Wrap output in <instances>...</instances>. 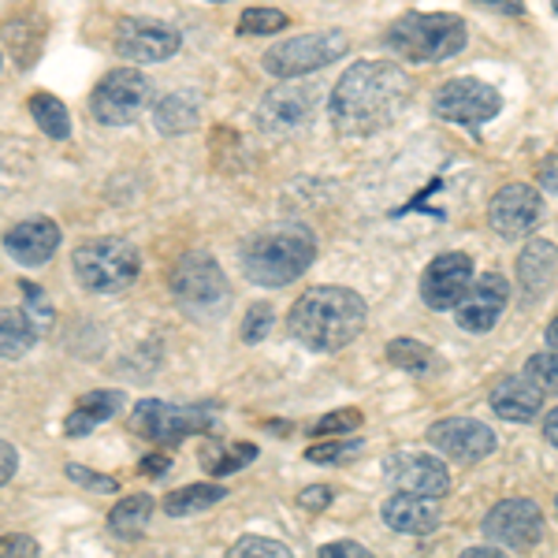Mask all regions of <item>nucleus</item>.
<instances>
[{
	"mask_svg": "<svg viewBox=\"0 0 558 558\" xmlns=\"http://www.w3.org/2000/svg\"><path fill=\"white\" fill-rule=\"evenodd\" d=\"M410 75L384 60H362L347 71L331 89V123L347 138H368V134L391 128L410 105Z\"/></svg>",
	"mask_w": 558,
	"mask_h": 558,
	"instance_id": "nucleus-1",
	"label": "nucleus"
},
{
	"mask_svg": "<svg viewBox=\"0 0 558 558\" xmlns=\"http://www.w3.org/2000/svg\"><path fill=\"white\" fill-rule=\"evenodd\" d=\"M287 328L302 347L317 350V354L343 350L365 328V299L350 287H313L291 305Z\"/></svg>",
	"mask_w": 558,
	"mask_h": 558,
	"instance_id": "nucleus-2",
	"label": "nucleus"
},
{
	"mask_svg": "<svg viewBox=\"0 0 558 558\" xmlns=\"http://www.w3.org/2000/svg\"><path fill=\"white\" fill-rule=\"evenodd\" d=\"M317 257V239L305 223H276V228L260 231L242 254L250 283L257 287H283L299 279Z\"/></svg>",
	"mask_w": 558,
	"mask_h": 558,
	"instance_id": "nucleus-3",
	"label": "nucleus"
},
{
	"mask_svg": "<svg viewBox=\"0 0 558 558\" xmlns=\"http://www.w3.org/2000/svg\"><path fill=\"white\" fill-rule=\"evenodd\" d=\"M465 41H470V26H465L462 15L451 12H410L402 20H395L384 34L387 49L399 52L402 60H413V64H432V60L454 57V52L465 49Z\"/></svg>",
	"mask_w": 558,
	"mask_h": 558,
	"instance_id": "nucleus-4",
	"label": "nucleus"
},
{
	"mask_svg": "<svg viewBox=\"0 0 558 558\" xmlns=\"http://www.w3.org/2000/svg\"><path fill=\"white\" fill-rule=\"evenodd\" d=\"M75 279L94 294H120L138 279L142 257L128 239H89L75 250Z\"/></svg>",
	"mask_w": 558,
	"mask_h": 558,
	"instance_id": "nucleus-5",
	"label": "nucleus"
},
{
	"mask_svg": "<svg viewBox=\"0 0 558 558\" xmlns=\"http://www.w3.org/2000/svg\"><path fill=\"white\" fill-rule=\"evenodd\" d=\"M172 294L191 317H220L231 302V287L223 279L220 265L209 254H186L172 272Z\"/></svg>",
	"mask_w": 558,
	"mask_h": 558,
	"instance_id": "nucleus-6",
	"label": "nucleus"
},
{
	"mask_svg": "<svg viewBox=\"0 0 558 558\" xmlns=\"http://www.w3.org/2000/svg\"><path fill=\"white\" fill-rule=\"evenodd\" d=\"M350 49L343 31H320V34H302L291 41H276L265 52V71L276 78H302L310 71H320L336 64L339 57Z\"/></svg>",
	"mask_w": 558,
	"mask_h": 558,
	"instance_id": "nucleus-7",
	"label": "nucleus"
},
{
	"mask_svg": "<svg viewBox=\"0 0 558 558\" xmlns=\"http://www.w3.org/2000/svg\"><path fill=\"white\" fill-rule=\"evenodd\" d=\"M153 101V86L142 71H108L89 94V112L105 128L134 123Z\"/></svg>",
	"mask_w": 558,
	"mask_h": 558,
	"instance_id": "nucleus-8",
	"label": "nucleus"
},
{
	"mask_svg": "<svg viewBox=\"0 0 558 558\" xmlns=\"http://www.w3.org/2000/svg\"><path fill=\"white\" fill-rule=\"evenodd\" d=\"M213 410L202 407H172V402L160 399H142L138 407L131 410L128 428L134 436L153 439V444H179L186 436H197V432H213Z\"/></svg>",
	"mask_w": 558,
	"mask_h": 558,
	"instance_id": "nucleus-9",
	"label": "nucleus"
},
{
	"mask_svg": "<svg viewBox=\"0 0 558 558\" xmlns=\"http://www.w3.org/2000/svg\"><path fill=\"white\" fill-rule=\"evenodd\" d=\"M502 108V94L481 78H454V83L436 89V105L432 112L447 123H462V128H481L499 116Z\"/></svg>",
	"mask_w": 558,
	"mask_h": 558,
	"instance_id": "nucleus-10",
	"label": "nucleus"
},
{
	"mask_svg": "<svg viewBox=\"0 0 558 558\" xmlns=\"http://www.w3.org/2000/svg\"><path fill=\"white\" fill-rule=\"evenodd\" d=\"M112 45L123 60L131 64H160V60L175 57L179 38L175 26L160 23V20H142V15H128V20L116 23V34H112Z\"/></svg>",
	"mask_w": 558,
	"mask_h": 558,
	"instance_id": "nucleus-11",
	"label": "nucleus"
},
{
	"mask_svg": "<svg viewBox=\"0 0 558 558\" xmlns=\"http://www.w3.org/2000/svg\"><path fill=\"white\" fill-rule=\"evenodd\" d=\"M484 536L499 547H510V551H529L544 536V514L529 499H507L484 518Z\"/></svg>",
	"mask_w": 558,
	"mask_h": 558,
	"instance_id": "nucleus-12",
	"label": "nucleus"
},
{
	"mask_svg": "<svg viewBox=\"0 0 558 558\" xmlns=\"http://www.w3.org/2000/svg\"><path fill=\"white\" fill-rule=\"evenodd\" d=\"M317 101H320V89L310 86V83H287V86H276L260 97L257 105V123L272 134H283V131H294L317 112Z\"/></svg>",
	"mask_w": 558,
	"mask_h": 558,
	"instance_id": "nucleus-13",
	"label": "nucleus"
},
{
	"mask_svg": "<svg viewBox=\"0 0 558 558\" xmlns=\"http://www.w3.org/2000/svg\"><path fill=\"white\" fill-rule=\"evenodd\" d=\"M473 287V260L465 254L436 257L421 276V299L428 310H458Z\"/></svg>",
	"mask_w": 558,
	"mask_h": 558,
	"instance_id": "nucleus-14",
	"label": "nucleus"
},
{
	"mask_svg": "<svg viewBox=\"0 0 558 558\" xmlns=\"http://www.w3.org/2000/svg\"><path fill=\"white\" fill-rule=\"evenodd\" d=\"M488 220L502 239H521L544 220V197L525 183H510L492 197Z\"/></svg>",
	"mask_w": 558,
	"mask_h": 558,
	"instance_id": "nucleus-15",
	"label": "nucleus"
},
{
	"mask_svg": "<svg viewBox=\"0 0 558 558\" xmlns=\"http://www.w3.org/2000/svg\"><path fill=\"white\" fill-rule=\"evenodd\" d=\"M384 476L407 495H425V499H444L451 492V473L439 458L428 454H391L384 465Z\"/></svg>",
	"mask_w": 558,
	"mask_h": 558,
	"instance_id": "nucleus-16",
	"label": "nucleus"
},
{
	"mask_svg": "<svg viewBox=\"0 0 558 558\" xmlns=\"http://www.w3.org/2000/svg\"><path fill=\"white\" fill-rule=\"evenodd\" d=\"M428 444L454 462H481L495 451V432L470 417H447L428 428Z\"/></svg>",
	"mask_w": 558,
	"mask_h": 558,
	"instance_id": "nucleus-17",
	"label": "nucleus"
},
{
	"mask_svg": "<svg viewBox=\"0 0 558 558\" xmlns=\"http://www.w3.org/2000/svg\"><path fill=\"white\" fill-rule=\"evenodd\" d=\"M507 302H510V283L499 272L473 279L470 294L458 305V324H462L465 331H488L499 324Z\"/></svg>",
	"mask_w": 558,
	"mask_h": 558,
	"instance_id": "nucleus-18",
	"label": "nucleus"
},
{
	"mask_svg": "<svg viewBox=\"0 0 558 558\" xmlns=\"http://www.w3.org/2000/svg\"><path fill=\"white\" fill-rule=\"evenodd\" d=\"M57 246H60V228L49 216H31V220L15 223L4 235V250L26 268L45 265V260L57 254Z\"/></svg>",
	"mask_w": 558,
	"mask_h": 558,
	"instance_id": "nucleus-19",
	"label": "nucleus"
},
{
	"mask_svg": "<svg viewBox=\"0 0 558 558\" xmlns=\"http://www.w3.org/2000/svg\"><path fill=\"white\" fill-rule=\"evenodd\" d=\"M439 502L436 499H425V495H407L399 492L395 499L384 502V525L391 533H402V536H428L439 529Z\"/></svg>",
	"mask_w": 558,
	"mask_h": 558,
	"instance_id": "nucleus-20",
	"label": "nucleus"
},
{
	"mask_svg": "<svg viewBox=\"0 0 558 558\" xmlns=\"http://www.w3.org/2000/svg\"><path fill=\"white\" fill-rule=\"evenodd\" d=\"M544 407V391L529 384V376H510L492 391V410L507 421H533Z\"/></svg>",
	"mask_w": 558,
	"mask_h": 558,
	"instance_id": "nucleus-21",
	"label": "nucleus"
},
{
	"mask_svg": "<svg viewBox=\"0 0 558 558\" xmlns=\"http://www.w3.org/2000/svg\"><path fill=\"white\" fill-rule=\"evenodd\" d=\"M123 407V395L120 391H89L78 399V407L68 413V421H64V436L68 439H83L89 436L101 421L108 417H116Z\"/></svg>",
	"mask_w": 558,
	"mask_h": 558,
	"instance_id": "nucleus-22",
	"label": "nucleus"
},
{
	"mask_svg": "<svg viewBox=\"0 0 558 558\" xmlns=\"http://www.w3.org/2000/svg\"><path fill=\"white\" fill-rule=\"evenodd\" d=\"M558 272V250L551 242L533 239L518 257V279L525 287V294H544L551 287V279Z\"/></svg>",
	"mask_w": 558,
	"mask_h": 558,
	"instance_id": "nucleus-23",
	"label": "nucleus"
},
{
	"mask_svg": "<svg viewBox=\"0 0 558 558\" xmlns=\"http://www.w3.org/2000/svg\"><path fill=\"white\" fill-rule=\"evenodd\" d=\"M153 120H157V131L165 134H191L202 123V97L191 94V89L160 97L157 108H153Z\"/></svg>",
	"mask_w": 558,
	"mask_h": 558,
	"instance_id": "nucleus-24",
	"label": "nucleus"
},
{
	"mask_svg": "<svg viewBox=\"0 0 558 558\" xmlns=\"http://www.w3.org/2000/svg\"><path fill=\"white\" fill-rule=\"evenodd\" d=\"M41 339L26 310H0V357H23Z\"/></svg>",
	"mask_w": 558,
	"mask_h": 558,
	"instance_id": "nucleus-25",
	"label": "nucleus"
},
{
	"mask_svg": "<svg viewBox=\"0 0 558 558\" xmlns=\"http://www.w3.org/2000/svg\"><path fill=\"white\" fill-rule=\"evenodd\" d=\"M149 514H153V495H128L112 507L108 514V529H112L120 539H138L146 533L149 525Z\"/></svg>",
	"mask_w": 558,
	"mask_h": 558,
	"instance_id": "nucleus-26",
	"label": "nucleus"
},
{
	"mask_svg": "<svg viewBox=\"0 0 558 558\" xmlns=\"http://www.w3.org/2000/svg\"><path fill=\"white\" fill-rule=\"evenodd\" d=\"M228 495V488H220V484H191V488H179L165 499V510L168 518H191L197 510H209L216 502Z\"/></svg>",
	"mask_w": 558,
	"mask_h": 558,
	"instance_id": "nucleus-27",
	"label": "nucleus"
},
{
	"mask_svg": "<svg viewBox=\"0 0 558 558\" xmlns=\"http://www.w3.org/2000/svg\"><path fill=\"white\" fill-rule=\"evenodd\" d=\"M387 362L395 368H407L413 376H425V373H436L439 368V357L432 354L425 343H417V339H391V347H387Z\"/></svg>",
	"mask_w": 558,
	"mask_h": 558,
	"instance_id": "nucleus-28",
	"label": "nucleus"
},
{
	"mask_svg": "<svg viewBox=\"0 0 558 558\" xmlns=\"http://www.w3.org/2000/svg\"><path fill=\"white\" fill-rule=\"evenodd\" d=\"M31 116H34V123L49 134V138H68L71 134V116H68V108L60 97H52V94H34L31 97Z\"/></svg>",
	"mask_w": 558,
	"mask_h": 558,
	"instance_id": "nucleus-29",
	"label": "nucleus"
},
{
	"mask_svg": "<svg viewBox=\"0 0 558 558\" xmlns=\"http://www.w3.org/2000/svg\"><path fill=\"white\" fill-rule=\"evenodd\" d=\"M279 31H287V15L276 12V8H246L239 20L242 38H250V34H260V38H265V34H279Z\"/></svg>",
	"mask_w": 558,
	"mask_h": 558,
	"instance_id": "nucleus-30",
	"label": "nucleus"
},
{
	"mask_svg": "<svg viewBox=\"0 0 558 558\" xmlns=\"http://www.w3.org/2000/svg\"><path fill=\"white\" fill-rule=\"evenodd\" d=\"M525 376L533 380L544 395H558V350H547V354L529 357Z\"/></svg>",
	"mask_w": 558,
	"mask_h": 558,
	"instance_id": "nucleus-31",
	"label": "nucleus"
},
{
	"mask_svg": "<svg viewBox=\"0 0 558 558\" xmlns=\"http://www.w3.org/2000/svg\"><path fill=\"white\" fill-rule=\"evenodd\" d=\"M20 287H23V299H26V305H23L26 317L38 324V331L45 336V331L52 328V302H49V294H45L38 283H31V279H23Z\"/></svg>",
	"mask_w": 558,
	"mask_h": 558,
	"instance_id": "nucleus-32",
	"label": "nucleus"
},
{
	"mask_svg": "<svg viewBox=\"0 0 558 558\" xmlns=\"http://www.w3.org/2000/svg\"><path fill=\"white\" fill-rule=\"evenodd\" d=\"M228 558H294L279 539L268 536H242L235 547L228 551Z\"/></svg>",
	"mask_w": 558,
	"mask_h": 558,
	"instance_id": "nucleus-33",
	"label": "nucleus"
},
{
	"mask_svg": "<svg viewBox=\"0 0 558 558\" xmlns=\"http://www.w3.org/2000/svg\"><path fill=\"white\" fill-rule=\"evenodd\" d=\"M272 320H276V313H272V305H265V302H257V305H250L246 310V320H242V343H260V339L272 331Z\"/></svg>",
	"mask_w": 558,
	"mask_h": 558,
	"instance_id": "nucleus-34",
	"label": "nucleus"
},
{
	"mask_svg": "<svg viewBox=\"0 0 558 558\" xmlns=\"http://www.w3.org/2000/svg\"><path fill=\"white\" fill-rule=\"evenodd\" d=\"M257 458V447L254 444H235L231 451H223L220 458H209V473L213 476H228V473H239L242 465H250Z\"/></svg>",
	"mask_w": 558,
	"mask_h": 558,
	"instance_id": "nucleus-35",
	"label": "nucleus"
},
{
	"mask_svg": "<svg viewBox=\"0 0 558 558\" xmlns=\"http://www.w3.org/2000/svg\"><path fill=\"white\" fill-rule=\"evenodd\" d=\"M354 451H362V439H339V444H320V447H310L305 458L317 465H328V462H339V458H350Z\"/></svg>",
	"mask_w": 558,
	"mask_h": 558,
	"instance_id": "nucleus-36",
	"label": "nucleus"
},
{
	"mask_svg": "<svg viewBox=\"0 0 558 558\" xmlns=\"http://www.w3.org/2000/svg\"><path fill=\"white\" fill-rule=\"evenodd\" d=\"M357 425H362V413L357 410H336V413H328V417H320L310 432L313 436H336V432H350Z\"/></svg>",
	"mask_w": 558,
	"mask_h": 558,
	"instance_id": "nucleus-37",
	"label": "nucleus"
},
{
	"mask_svg": "<svg viewBox=\"0 0 558 558\" xmlns=\"http://www.w3.org/2000/svg\"><path fill=\"white\" fill-rule=\"evenodd\" d=\"M68 476L75 484H86L89 492H116V488H120V484H116V476H101V473L86 470V465H75V462L68 465Z\"/></svg>",
	"mask_w": 558,
	"mask_h": 558,
	"instance_id": "nucleus-38",
	"label": "nucleus"
},
{
	"mask_svg": "<svg viewBox=\"0 0 558 558\" xmlns=\"http://www.w3.org/2000/svg\"><path fill=\"white\" fill-rule=\"evenodd\" d=\"M0 558H41V551L31 536L12 533V536H0Z\"/></svg>",
	"mask_w": 558,
	"mask_h": 558,
	"instance_id": "nucleus-39",
	"label": "nucleus"
},
{
	"mask_svg": "<svg viewBox=\"0 0 558 558\" xmlns=\"http://www.w3.org/2000/svg\"><path fill=\"white\" fill-rule=\"evenodd\" d=\"M320 558H373V555H368V547L354 544V539H336V544L320 547Z\"/></svg>",
	"mask_w": 558,
	"mask_h": 558,
	"instance_id": "nucleus-40",
	"label": "nucleus"
},
{
	"mask_svg": "<svg viewBox=\"0 0 558 558\" xmlns=\"http://www.w3.org/2000/svg\"><path fill=\"white\" fill-rule=\"evenodd\" d=\"M15 465H20V458H15V447L0 439V488H4V484L15 476Z\"/></svg>",
	"mask_w": 558,
	"mask_h": 558,
	"instance_id": "nucleus-41",
	"label": "nucleus"
},
{
	"mask_svg": "<svg viewBox=\"0 0 558 558\" xmlns=\"http://www.w3.org/2000/svg\"><path fill=\"white\" fill-rule=\"evenodd\" d=\"M165 470H172V458L168 454H146L138 462V473H146V476H160Z\"/></svg>",
	"mask_w": 558,
	"mask_h": 558,
	"instance_id": "nucleus-42",
	"label": "nucleus"
},
{
	"mask_svg": "<svg viewBox=\"0 0 558 558\" xmlns=\"http://www.w3.org/2000/svg\"><path fill=\"white\" fill-rule=\"evenodd\" d=\"M302 507L305 510H324V507H328V502H331V488H324V484H320V488H310V492H302Z\"/></svg>",
	"mask_w": 558,
	"mask_h": 558,
	"instance_id": "nucleus-43",
	"label": "nucleus"
},
{
	"mask_svg": "<svg viewBox=\"0 0 558 558\" xmlns=\"http://www.w3.org/2000/svg\"><path fill=\"white\" fill-rule=\"evenodd\" d=\"M473 4L495 8V12H507V15H521V0H473Z\"/></svg>",
	"mask_w": 558,
	"mask_h": 558,
	"instance_id": "nucleus-44",
	"label": "nucleus"
},
{
	"mask_svg": "<svg viewBox=\"0 0 558 558\" xmlns=\"http://www.w3.org/2000/svg\"><path fill=\"white\" fill-rule=\"evenodd\" d=\"M539 183H544L551 194H558V157L551 160V165L544 168V172H539Z\"/></svg>",
	"mask_w": 558,
	"mask_h": 558,
	"instance_id": "nucleus-45",
	"label": "nucleus"
},
{
	"mask_svg": "<svg viewBox=\"0 0 558 558\" xmlns=\"http://www.w3.org/2000/svg\"><path fill=\"white\" fill-rule=\"evenodd\" d=\"M544 436H547V444H555L558 447V410H551L544 417Z\"/></svg>",
	"mask_w": 558,
	"mask_h": 558,
	"instance_id": "nucleus-46",
	"label": "nucleus"
},
{
	"mask_svg": "<svg viewBox=\"0 0 558 558\" xmlns=\"http://www.w3.org/2000/svg\"><path fill=\"white\" fill-rule=\"evenodd\" d=\"M462 558H507V555H502L499 547H470Z\"/></svg>",
	"mask_w": 558,
	"mask_h": 558,
	"instance_id": "nucleus-47",
	"label": "nucleus"
},
{
	"mask_svg": "<svg viewBox=\"0 0 558 558\" xmlns=\"http://www.w3.org/2000/svg\"><path fill=\"white\" fill-rule=\"evenodd\" d=\"M547 343H551L555 350H558V317L547 324Z\"/></svg>",
	"mask_w": 558,
	"mask_h": 558,
	"instance_id": "nucleus-48",
	"label": "nucleus"
},
{
	"mask_svg": "<svg viewBox=\"0 0 558 558\" xmlns=\"http://www.w3.org/2000/svg\"><path fill=\"white\" fill-rule=\"evenodd\" d=\"M551 4H555V15H558V0H551Z\"/></svg>",
	"mask_w": 558,
	"mask_h": 558,
	"instance_id": "nucleus-49",
	"label": "nucleus"
},
{
	"mask_svg": "<svg viewBox=\"0 0 558 558\" xmlns=\"http://www.w3.org/2000/svg\"><path fill=\"white\" fill-rule=\"evenodd\" d=\"M216 4H223V0H216Z\"/></svg>",
	"mask_w": 558,
	"mask_h": 558,
	"instance_id": "nucleus-50",
	"label": "nucleus"
},
{
	"mask_svg": "<svg viewBox=\"0 0 558 558\" xmlns=\"http://www.w3.org/2000/svg\"><path fill=\"white\" fill-rule=\"evenodd\" d=\"M555 507H558V499H555Z\"/></svg>",
	"mask_w": 558,
	"mask_h": 558,
	"instance_id": "nucleus-51",
	"label": "nucleus"
}]
</instances>
